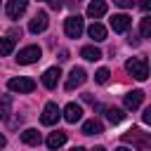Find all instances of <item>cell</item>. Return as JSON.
<instances>
[{"mask_svg": "<svg viewBox=\"0 0 151 151\" xmlns=\"http://www.w3.org/2000/svg\"><path fill=\"white\" fill-rule=\"evenodd\" d=\"M118 7H123V9H127V7H132L134 5V0H113Z\"/></svg>", "mask_w": 151, "mask_h": 151, "instance_id": "obj_26", "label": "cell"}, {"mask_svg": "<svg viewBox=\"0 0 151 151\" xmlns=\"http://www.w3.org/2000/svg\"><path fill=\"white\" fill-rule=\"evenodd\" d=\"M47 5H50V9H54V12H57V9H61V7H64V0H47Z\"/></svg>", "mask_w": 151, "mask_h": 151, "instance_id": "obj_25", "label": "cell"}, {"mask_svg": "<svg viewBox=\"0 0 151 151\" xmlns=\"http://www.w3.org/2000/svg\"><path fill=\"white\" fill-rule=\"evenodd\" d=\"M76 2H80V0H76Z\"/></svg>", "mask_w": 151, "mask_h": 151, "instance_id": "obj_31", "label": "cell"}, {"mask_svg": "<svg viewBox=\"0 0 151 151\" xmlns=\"http://www.w3.org/2000/svg\"><path fill=\"white\" fill-rule=\"evenodd\" d=\"M80 57L87 59V61H97V59H101V50L94 47V45H85V47L80 50Z\"/></svg>", "mask_w": 151, "mask_h": 151, "instance_id": "obj_20", "label": "cell"}, {"mask_svg": "<svg viewBox=\"0 0 151 151\" xmlns=\"http://www.w3.org/2000/svg\"><path fill=\"white\" fill-rule=\"evenodd\" d=\"M101 132H104L101 120L90 118V120H85V123H83V134H101Z\"/></svg>", "mask_w": 151, "mask_h": 151, "instance_id": "obj_15", "label": "cell"}, {"mask_svg": "<svg viewBox=\"0 0 151 151\" xmlns=\"http://www.w3.org/2000/svg\"><path fill=\"white\" fill-rule=\"evenodd\" d=\"M85 80H87V73H85V68L76 66V68H71V73H68V78H66V85H64V90H66V92H73V90H76V87H80Z\"/></svg>", "mask_w": 151, "mask_h": 151, "instance_id": "obj_4", "label": "cell"}, {"mask_svg": "<svg viewBox=\"0 0 151 151\" xmlns=\"http://www.w3.org/2000/svg\"><path fill=\"white\" fill-rule=\"evenodd\" d=\"M26 7H28V0H7L5 14H7L9 19H19V17L26 12Z\"/></svg>", "mask_w": 151, "mask_h": 151, "instance_id": "obj_8", "label": "cell"}, {"mask_svg": "<svg viewBox=\"0 0 151 151\" xmlns=\"http://www.w3.org/2000/svg\"><path fill=\"white\" fill-rule=\"evenodd\" d=\"M144 97H146V94H144L142 90H132V92H127V94H125V99H123V101H125V109H130V111L139 109V106H142V101H144Z\"/></svg>", "mask_w": 151, "mask_h": 151, "instance_id": "obj_10", "label": "cell"}, {"mask_svg": "<svg viewBox=\"0 0 151 151\" xmlns=\"http://www.w3.org/2000/svg\"><path fill=\"white\" fill-rule=\"evenodd\" d=\"M83 28H85V24H83V17H80V14H73V17H68V19L64 21V33H66L68 38H80Z\"/></svg>", "mask_w": 151, "mask_h": 151, "instance_id": "obj_3", "label": "cell"}, {"mask_svg": "<svg viewBox=\"0 0 151 151\" xmlns=\"http://www.w3.org/2000/svg\"><path fill=\"white\" fill-rule=\"evenodd\" d=\"M87 35H90L94 42H101V40H106V28H104L99 21H94V24L87 28Z\"/></svg>", "mask_w": 151, "mask_h": 151, "instance_id": "obj_17", "label": "cell"}, {"mask_svg": "<svg viewBox=\"0 0 151 151\" xmlns=\"http://www.w3.org/2000/svg\"><path fill=\"white\" fill-rule=\"evenodd\" d=\"M109 76H111V73H109V68H99V71L94 73V80L104 85V83H109Z\"/></svg>", "mask_w": 151, "mask_h": 151, "instance_id": "obj_24", "label": "cell"}, {"mask_svg": "<svg viewBox=\"0 0 151 151\" xmlns=\"http://www.w3.org/2000/svg\"><path fill=\"white\" fill-rule=\"evenodd\" d=\"M7 87H9L12 92L28 94V92H33V90H35V83H33L31 78H12V80L7 83Z\"/></svg>", "mask_w": 151, "mask_h": 151, "instance_id": "obj_6", "label": "cell"}, {"mask_svg": "<svg viewBox=\"0 0 151 151\" xmlns=\"http://www.w3.org/2000/svg\"><path fill=\"white\" fill-rule=\"evenodd\" d=\"M125 68H127V73H132V78H137V80H146V78H149V64H146L144 57H132V59H127Z\"/></svg>", "mask_w": 151, "mask_h": 151, "instance_id": "obj_1", "label": "cell"}, {"mask_svg": "<svg viewBox=\"0 0 151 151\" xmlns=\"http://www.w3.org/2000/svg\"><path fill=\"white\" fill-rule=\"evenodd\" d=\"M59 118H61V111H59V106H57L54 101L45 104V109H42V113H40V123H42V125H54Z\"/></svg>", "mask_w": 151, "mask_h": 151, "instance_id": "obj_7", "label": "cell"}, {"mask_svg": "<svg viewBox=\"0 0 151 151\" xmlns=\"http://www.w3.org/2000/svg\"><path fill=\"white\" fill-rule=\"evenodd\" d=\"M47 24H50V19H47V12H38V14L31 19V24H28V31H31V33H42V31L47 28Z\"/></svg>", "mask_w": 151, "mask_h": 151, "instance_id": "obj_9", "label": "cell"}, {"mask_svg": "<svg viewBox=\"0 0 151 151\" xmlns=\"http://www.w3.org/2000/svg\"><path fill=\"white\" fill-rule=\"evenodd\" d=\"M80 118H83V109H80L78 104H73V101L66 104V109H64V120H66V123H78Z\"/></svg>", "mask_w": 151, "mask_h": 151, "instance_id": "obj_13", "label": "cell"}, {"mask_svg": "<svg viewBox=\"0 0 151 151\" xmlns=\"http://www.w3.org/2000/svg\"><path fill=\"white\" fill-rule=\"evenodd\" d=\"M12 50H14V38H0V57L12 54Z\"/></svg>", "mask_w": 151, "mask_h": 151, "instance_id": "obj_21", "label": "cell"}, {"mask_svg": "<svg viewBox=\"0 0 151 151\" xmlns=\"http://www.w3.org/2000/svg\"><path fill=\"white\" fill-rule=\"evenodd\" d=\"M106 118H109V120L116 125V123H120V120L125 118V113H123L120 109H116V106H113V109H106Z\"/></svg>", "mask_w": 151, "mask_h": 151, "instance_id": "obj_22", "label": "cell"}, {"mask_svg": "<svg viewBox=\"0 0 151 151\" xmlns=\"http://www.w3.org/2000/svg\"><path fill=\"white\" fill-rule=\"evenodd\" d=\"M123 142H125V144H132V146H137V149H149V146H151L149 132H142V130H137V127H132L130 132H125V134H123Z\"/></svg>", "mask_w": 151, "mask_h": 151, "instance_id": "obj_2", "label": "cell"}, {"mask_svg": "<svg viewBox=\"0 0 151 151\" xmlns=\"http://www.w3.org/2000/svg\"><path fill=\"white\" fill-rule=\"evenodd\" d=\"M139 7H142V12H149V9H151V0H142Z\"/></svg>", "mask_w": 151, "mask_h": 151, "instance_id": "obj_28", "label": "cell"}, {"mask_svg": "<svg viewBox=\"0 0 151 151\" xmlns=\"http://www.w3.org/2000/svg\"><path fill=\"white\" fill-rule=\"evenodd\" d=\"M50 149H59V146H64L66 144V132H50V137H47V142H45Z\"/></svg>", "mask_w": 151, "mask_h": 151, "instance_id": "obj_18", "label": "cell"}, {"mask_svg": "<svg viewBox=\"0 0 151 151\" xmlns=\"http://www.w3.org/2000/svg\"><path fill=\"white\" fill-rule=\"evenodd\" d=\"M21 142H24V144H28V146H38V144L42 142V137H40V132H38V130L28 127V130H24V132H21Z\"/></svg>", "mask_w": 151, "mask_h": 151, "instance_id": "obj_16", "label": "cell"}, {"mask_svg": "<svg viewBox=\"0 0 151 151\" xmlns=\"http://www.w3.org/2000/svg\"><path fill=\"white\" fill-rule=\"evenodd\" d=\"M40 57H42V50H40L38 45H28V47H24V50L19 52L17 61H19L21 66H26V64H35Z\"/></svg>", "mask_w": 151, "mask_h": 151, "instance_id": "obj_5", "label": "cell"}, {"mask_svg": "<svg viewBox=\"0 0 151 151\" xmlns=\"http://www.w3.org/2000/svg\"><path fill=\"white\" fill-rule=\"evenodd\" d=\"M9 113H12V94H0V118L9 120Z\"/></svg>", "mask_w": 151, "mask_h": 151, "instance_id": "obj_19", "label": "cell"}, {"mask_svg": "<svg viewBox=\"0 0 151 151\" xmlns=\"http://www.w3.org/2000/svg\"><path fill=\"white\" fill-rule=\"evenodd\" d=\"M59 76H61L59 66H52V68H47V71L42 73V85H45L47 90H54V87H57V83H59Z\"/></svg>", "mask_w": 151, "mask_h": 151, "instance_id": "obj_12", "label": "cell"}, {"mask_svg": "<svg viewBox=\"0 0 151 151\" xmlns=\"http://www.w3.org/2000/svg\"><path fill=\"white\" fill-rule=\"evenodd\" d=\"M139 31H142V38H151V19H149V17H144V19H142Z\"/></svg>", "mask_w": 151, "mask_h": 151, "instance_id": "obj_23", "label": "cell"}, {"mask_svg": "<svg viewBox=\"0 0 151 151\" xmlns=\"http://www.w3.org/2000/svg\"><path fill=\"white\" fill-rule=\"evenodd\" d=\"M106 14V0H92L87 5V17L90 19H99Z\"/></svg>", "mask_w": 151, "mask_h": 151, "instance_id": "obj_14", "label": "cell"}, {"mask_svg": "<svg viewBox=\"0 0 151 151\" xmlns=\"http://www.w3.org/2000/svg\"><path fill=\"white\" fill-rule=\"evenodd\" d=\"M5 144H7V137H5V134H2V132H0V149H2V146H5Z\"/></svg>", "mask_w": 151, "mask_h": 151, "instance_id": "obj_30", "label": "cell"}, {"mask_svg": "<svg viewBox=\"0 0 151 151\" xmlns=\"http://www.w3.org/2000/svg\"><path fill=\"white\" fill-rule=\"evenodd\" d=\"M130 24H132V19H130L127 14H113V17H111V28H113L116 33H125V31L130 28Z\"/></svg>", "mask_w": 151, "mask_h": 151, "instance_id": "obj_11", "label": "cell"}, {"mask_svg": "<svg viewBox=\"0 0 151 151\" xmlns=\"http://www.w3.org/2000/svg\"><path fill=\"white\" fill-rule=\"evenodd\" d=\"M142 120H144V123H151V106H149V109H144V113H142Z\"/></svg>", "mask_w": 151, "mask_h": 151, "instance_id": "obj_27", "label": "cell"}, {"mask_svg": "<svg viewBox=\"0 0 151 151\" xmlns=\"http://www.w3.org/2000/svg\"><path fill=\"white\" fill-rule=\"evenodd\" d=\"M59 59H61V61H66V59H68V52H66V50H61V52H59Z\"/></svg>", "mask_w": 151, "mask_h": 151, "instance_id": "obj_29", "label": "cell"}]
</instances>
